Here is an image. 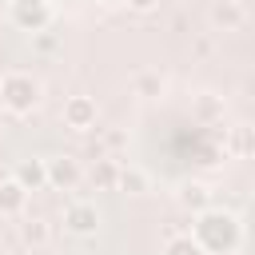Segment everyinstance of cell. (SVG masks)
I'll return each mask as SVG.
<instances>
[{
    "mask_svg": "<svg viewBox=\"0 0 255 255\" xmlns=\"http://www.w3.org/2000/svg\"><path fill=\"white\" fill-rule=\"evenodd\" d=\"M191 239L203 247V255H231L239 243H243V223L235 211L227 207H203L195 211V223H191Z\"/></svg>",
    "mask_w": 255,
    "mask_h": 255,
    "instance_id": "obj_1",
    "label": "cell"
},
{
    "mask_svg": "<svg viewBox=\"0 0 255 255\" xmlns=\"http://www.w3.org/2000/svg\"><path fill=\"white\" fill-rule=\"evenodd\" d=\"M40 100H44V84H40L32 72L12 68V72L0 76V104H4L12 116H32V112L40 108Z\"/></svg>",
    "mask_w": 255,
    "mask_h": 255,
    "instance_id": "obj_2",
    "label": "cell"
},
{
    "mask_svg": "<svg viewBox=\"0 0 255 255\" xmlns=\"http://www.w3.org/2000/svg\"><path fill=\"white\" fill-rule=\"evenodd\" d=\"M52 0H12L8 4V20L20 28V32H44V28H52Z\"/></svg>",
    "mask_w": 255,
    "mask_h": 255,
    "instance_id": "obj_3",
    "label": "cell"
},
{
    "mask_svg": "<svg viewBox=\"0 0 255 255\" xmlns=\"http://www.w3.org/2000/svg\"><path fill=\"white\" fill-rule=\"evenodd\" d=\"M44 171H48V187H60V191H72L84 179V167L76 155H52L44 159Z\"/></svg>",
    "mask_w": 255,
    "mask_h": 255,
    "instance_id": "obj_4",
    "label": "cell"
},
{
    "mask_svg": "<svg viewBox=\"0 0 255 255\" xmlns=\"http://www.w3.org/2000/svg\"><path fill=\"white\" fill-rule=\"evenodd\" d=\"M96 227H100V207L92 199H72L64 207V231H72V235H96Z\"/></svg>",
    "mask_w": 255,
    "mask_h": 255,
    "instance_id": "obj_5",
    "label": "cell"
},
{
    "mask_svg": "<svg viewBox=\"0 0 255 255\" xmlns=\"http://www.w3.org/2000/svg\"><path fill=\"white\" fill-rule=\"evenodd\" d=\"M96 120H100V108H96L92 96H68L64 100V124L72 131H92Z\"/></svg>",
    "mask_w": 255,
    "mask_h": 255,
    "instance_id": "obj_6",
    "label": "cell"
},
{
    "mask_svg": "<svg viewBox=\"0 0 255 255\" xmlns=\"http://www.w3.org/2000/svg\"><path fill=\"white\" fill-rule=\"evenodd\" d=\"M207 16H211V28L215 32H239L247 24V8L239 0H215Z\"/></svg>",
    "mask_w": 255,
    "mask_h": 255,
    "instance_id": "obj_7",
    "label": "cell"
},
{
    "mask_svg": "<svg viewBox=\"0 0 255 255\" xmlns=\"http://www.w3.org/2000/svg\"><path fill=\"white\" fill-rule=\"evenodd\" d=\"M12 179H16L24 191H40V187H48L44 159H40V155H28V159H20V163L12 167Z\"/></svg>",
    "mask_w": 255,
    "mask_h": 255,
    "instance_id": "obj_8",
    "label": "cell"
},
{
    "mask_svg": "<svg viewBox=\"0 0 255 255\" xmlns=\"http://www.w3.org/2000/svg\"><path fill=\"white\" fill-rule=\"evenodd\" d=\"M175 199H179V207L183 211H203V207H211V187L203 183V179H183L179 183V191H175Z\"/></svg>",
    "mask_w": 255,
    "mask_h": 255,
    "instance_id": "obj_9",
    "label": "cell"
},
{
    "mask_svg": "<svg viewBox=\"0 0 255 255\" xmlns=\"http://www.w3.org/2000/svg\"><path fill=\"white\" fill-rule=\"evenodd\" d=\"M191 112H195L199 124H219L223 112H227V104H223V96H215V92H199L195 104H191Z\"/></svg>",
    "mask_w": 255,
    "mask_h": 255,
    "instance_id": "obj_10",
    "label": "cell"
},
{
    "mask_svg": "<svg viewBox=\"0 0 255 255\" xmlns=\"http://www.w3.org/2000/svg\"><path fill=\"white\" fill-rule=\"evenodd\" d=\"M227 151H231L235 159H247V155L255 151V128H251V124H231V128H227Z\"/></svg>",
    "mask_w": 255,
    "mask_h": 255,
    "instance_id": "obj_11",
    "label": "cell"
},
{
    "mask_svg": "<svg viewBox=\"0 0 255 255\" xmlns=\"http://www.w3.org/2000/svg\"><path fill=\"white\" fill-rule=\"evenodd\" d=\"M28 207V191L8 175V179H0V215H20Z\"/></svg>",
    "mask_w": 255,
    "mask_h": 255,
    "instance_id": "obj_12",
    "label": "cell"
},
{
    "mask_svg": "<svg viewBox=\"0 0 255 255\" xmlns=\"http://www.w3.org/2000/svg\"><path fill=\"white\" fill-rule=\"evenodd\" d=\"M163 88H167V80H163L155 68H147V72H139V76L131 80V92H135L139 100H159V96H163Z\"/></svg>",
    "mask_w": 255,
    "mask_h": 255,
    "instance_id": "obj_13",
    "label": "cell"
},
{
    "mask_svg": "<svg viewBox=\"0 0 255 255\" xmlns=\"http://www.w3.org/2000/svg\"><path fill=\"white\" fill-rule=\"evenodd\" d=\"M116 175H120V163L116 159H96L92 171H88V183L96 191H116Z\"/></svg>",
    "mask_w": 255,
    "mask_h": 255,
    "instance_id": "obj_14",
    "label": "cell"
},
{
    "mask_svg": "<svg viewBox=\"0 0 255 255\" xmlns=\"http://www.w3.org/2000/svg\"><path fill=\"white\" fill-rule=\"evenodd\" d=\"M116 187H120V191H128V195H143V191H147V171H143V167H135V163L120 167Z\"/></svg>",
    "mask_w": 255,
    "mask_h": 255,
    "instance_id": "obj_15",
    "label": "cell"
},
{
    "mask_svg": "<svg viewBox=\"0 0 255 255\" xmlns=\"http://www.w3.org/2000/svg\"><path fill=\"white\" fill-rule=\"evenodd\" d=\"M20 235H24V243H28V247H44V243L52 239V227H48V219L32 215V219H24V223H20Z\"/></svg>",
    "mask_w": 255,
    "mask_h": 255,
    "instance_id": "obj_16",
    "label": "cell"
},
{
    "mask_svg": "<svg viewBox=\"0 0 255 255\" xmlns=\"http://www.w3.org/2000/svg\"><path fill=\"white\" fill-rule=\"evenodd\" d=\"M163 255H203V247L191 239V235H171L163 243Z\"/></svg>",
    "mask_w": 255,
    "mask_h": 255,
    "instance_id": "obj_17",
    "label": "cell"
},
{
    "mask_svg": "<svg viewBox=\"0 0 255 255\" xmlns=\"http://www.w3.org/2000/svg\"><path fill=\"white\" fill-rule=\"evenodd\" d=\"M32 48H36V52H44V56H52V52L60 48V36H56L52 28H44V32H32Z\"/></svg>",
    "mask_w": 255,
    "mask_h": 255,
    "instance_id": "obj_18",
    "label": "cell"
},
{
    "mask_svg": "<svg viewBox=\"0 0 255 255\" xmlns=\"http://www.w3.org/2000/svg\"><path fill=\"white\" fill-rule=\"evenodd\" d=\"M124 4H128L131 12H151V8L159 4V0H124Z\"/></svg>",
    "mask_w": 255,
    "mask_h": 255,
    "instance_id": "obj_19",
    "label": "cell"
},
{
    "mask_svg": "<svg viewBox=\"0 0 255 255\" xmlns=\"http://www.w3.org/2000/svg\"><path fill=\"white\" fill-rule=\"evenodd\" d=\"M104 8H124V0H100Z\"/></svg>",
    "mask_w": 255,
    "mask_h": 255,
    "instance_id": "obj_20",
    "label": "cell"
},
{
    "mask_svg": "<svg viewBox=\"0 0 255 255\" xmlns=\"http://www.w3.org/2000/svg\"><path fill=\"white\" fill-rule=\"evenodd\" d=\"M0 255H8V247H4V243H0Z\"/></svg>",
    "mask_w": 255,
    "mask_h": 255,
    "instance_id": "obj_21",
    "label": "cell"
}]
</instances>
